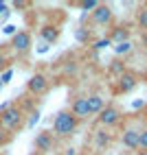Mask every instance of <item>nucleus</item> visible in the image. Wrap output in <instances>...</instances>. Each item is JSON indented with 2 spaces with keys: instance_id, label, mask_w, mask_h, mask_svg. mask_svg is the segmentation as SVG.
<instances>
[{
  "instance_id": "obj_30",
  "label": "nucleus",
  "mask_w": 147,
  "mask_h": 155,
  "mask_svg": "<svg viewBox=\"0 0 147 155\" xmlns=\"http://www.w3.org/2000/svg\"><path fill=\"white\" fill-rule=\"evenodd\" d=\"M29 155H40V153H37V151H33V153H29Z\"/></svg>"
},
{
  "instance_id": "obj_4",
  "label": "nucleus",
  "mask_w": 147,
  "mask_h": 155,
  "mask_svg": "<svg viewBox=\"0 0 147 155\" xmlns=\"http://www.w3.org/2000/svg\"><path fill=\"white\" fill-rule=\"evenodd\" d=\"M11 46H13L16 53H29L31 46H33V35L29 31H18L11 37Z\"/></svg>"
},
{
  "instance_id": "obj_6",
  "label": "nucleus",
  "mask_w": 147,
  "mask_h": 155,
  "mask_svg": "<svg viewBox=\"0 0 147 155\" xmlns=\"http://www.w3.org/2000/svg\"><path fill=\"white\" fill-rule=\"evenodd\" d=\"M26 90H29L33 96H42V94L48 90V79L42 74V72H35V74L26 81Z\"/></svg>"
},
{
  "instance_id": "obj_24",
  "label": "nucleus",
  "mask_w": 147,
  "mask_h": 155,
  "mask_svg": "<svg viewBox=\"0 0 147 155\" xmlns=\"http://www.w3.org/2000/svg\"><path fill=\"white\" fill-rule=\"evenodd\" d=\"M40 120V111H31V118H29V127H35V122Z\"/></svg>"
},
{
  "instance_id": "obj_13",
  "label": "nucleus",
  "mask_w": 147,
  "mask_h": 155,
  "mask_svg": "<svg viewBox=\"0 0 147 155\" xmlns=\"http://www.w3.org/2000/svg\"><path fill=\"white\" fill-rule=\"evenodd\" d=\"M128 39H130V28H125V26H117L110 35L112 44H121V42H128Z\"/></svg>"
},
{
  "instance_id": "obj_22",
  "label": "nucleus",
  "mask_w": 147,
  "mask_h": 155,
  "mask_svg": "<svg viewBox=\"0 0 147 155\" xmlns=\"http://www.w3.org/2000/svg\"><path fill=\"white\" fill-rule=\"evenodd\" d=\"M7 66H9V57L5 55V50H0V72L7 70Z\"/></svg>"
},
{
  "instance_id": "obj_29",
  "label": "nucleus",
  "mask_w": 147,
  "mask_h": 155,
  "mask_svg": "<svg viewBox=\"0 0 147 155\" xmlns=\"http://www.w3.org/2000/svg\"><path fill=\"white\" fill-rule=\"evenodd\" d=\"M66 155H75V149H68V153Z\"/></svg>"
},
{
  "instance_id": "obj_19",
  "label": "nucleus",
  "mask_w": 147,
  "mask_h": 155,
  "mask_svg": "<svg viewBox=\"0 0 147 155\" xmlns=\"http://www.w3.org/2000/svg\"><path fill=\"white\" fill-rule=\"evenodd\" d=\"M108 46H112L110 37H101V39H97V42L92 44V48H94V50H103V48H108Z\"/></svg>"
},
{
  "instance_id": "obj_5",
  "label": "nucleus",
  "mask_w": 147,
  "mask_h": 155,
  "mask_svg": "<svg viewBox=\"0 0 147 155\" xmlns=\"http://www.w3.org/2000/svg\"><path fill=\"white\" fill-rule=\"evenodd\" d=\"M138 85V74L132 70H125L123 74L119 77V85H117V92L119 94H130V92Z\"/></svg>"
},
{
  "instance_id": "obj_10",
  "label": "nucleus",
  "mask_w": 147,
  "mask_h": 155,
  "mask_svg": "<svg viewBox=\"0 0 147 155\" xmlns=\"http://www.w3.org/2000/svg\"><path fill=\"white\" fill-rule=\"evenodd\" d=\"M121 144L125 149H132L136 151L138 149V129H134V127H128L123 133H121Z\"/></svg>"
},
{
  "instance_id": "obj_7",
  "label": "nucleus",
  "mask_w": 147,
  "mask_h": 155,
  "mask_svg": "<svg viewBox=\"0 0 147 155\" xmlns=\"http://www.w3.org/2000/svg\"><path fill=\"white\" fill-rule=\"evenodd\" d=\"M53 147H55V136L51 131H42L35 136V151L40 155H44L46 151H53Z\"/></svg>"
},
{
  "instance_id": "obj_20",
  "label": "nucleus",
  "mask_w": 147,
  "mask_h": 155,
  "mask_svg": "<svg viewBox=\"0 0 147 155\" xmlns=\"http://www.w3.org/2000/svg\"><path fill=\"white\" fill-rule=\"evenodd\" d=\"M11 136H13V133H9L7 129H2V127H0V147H5V144H9Z\"/></svg>"
},
{
  "instance_id": "obj_28",
  "label": "nucleus",
  "mask_w": 147,
  "mask_h": 155,
  "mask_svg": "<svg viewBox=\"0 0 147 155\" xmlns=\"http://www.w3.org/2000/svg\"><path fill=\"white\" fill-rule=\"evenodd\" d=\"M143 116H145V120H147V103H145V107H143Z\"/></svg>"
},
{
  "instance_id": "obj_18",
  "label": "nucleus",
  "mask_w": 147,
  "mask_h": 155,
  "mask_svg": "<svg viewBox=\"0 0 147 155\" xmlns=\"http://www.w3.org/2000/svg\"><path fill=\"white\" fill-rule=\"evenodd\" d=\"M138 149H143L147 153V127L138 129Z\"/></svg>"
},
{
  "instance_id": "obj_12",
  "label": "nucleus",
  "mask_w": 147,
  "mask_h": 155,
  "mask_svg": "<svg viewBox=\"0 0 147 155\" xmlns=\"http://www.w3.org/2000/svg\"><path fill=\"white\" fill-rule=\"evenodd\" d=\"M86 98H88L90 116H92V114H99L103 107H106V101H103V96H99V94H90V96H86Z\"/></svg>"
},
{
  "instance_id": "obj_32",
  "label": "nucleus",
  "mask_w": 147,
  "mask_h": 155,
  "mask_svg": "<svg viewBox=\"0 0 147 155\" xmlns=\"http://www.w3.org/2000/svg\"><path fill=\"white\" fill-rule=\"evenodd\" d=\"M0 87H2V81H0Z\"/></svg>"
},
{
  "instance_id": "obj_26",
  "label": "nucleus",
  "mask_w": 147,
  "mask_h": 155,
  "mask_svg": "<svg viewBox=\"0 0 147 155\" xmlns=\"http://www.w3.org/2000/svg\"><path fill=\"white\" fill-rule=\"evenodd\" d=\"M13 7L16 9H24V7H29V2H22V0H20V2H13Z\"/></svg>"
},
{
  "instance_id": "obj_14",
  "label": "nucleus",
  "mask_w": 147,
  "mask_h": 155,
  "mask_svg": "<svg viewBox=\"0 0 147 155\" xmlns=\"http://www.w3.org/2000/svg\"><path fill=\"white\" fill-rule=\"evenodd\" d=\"M94 138H97V144H99V147H108V144L112 142V136H110L106 129L97 131V133H94Z\"/></svg>"
},
{
  "instance_id": "obj_8",
  "label": "nucleus",
  "mask_w": 147,
  "mask_h": 155,
  "mask_svg": "<svg viewBox=\"0 0 147 155\" xmlns=\"http://www.w3.org/2000/svg\"><path fill=\"white\" fill-rule=\"evenodd\" d=\"M92 22L97 24V26H108L112 22V7L99 2V7L92 11Z\"/></svg>"
},
{
  "instance_id": "obj_21",
  "label": "nucleus",
  "mask_w": 147,
  "mask_h": 155,
  "mask_svg": "<svg viewBox=\"0 0 147 155\" xmlns=\"http://www.w3.org/2000/svg\"><path fill=\"white\" fill-rule=\"evenodd\" d=\"M77 39L79 42H88L90 39V31L88 28H77Z\"/></svg>"
},
{
  "instance_id": "obj_23",
  "label": "nucleus",
  "mask_w": 147,
  "mask_h": 155,
  "mask_svg": "<svg viewBox=\"0 0 147 155\" xmlns=\"http://www.w3.org/2000/svg\"><path fill=\"white\" fill-rule=\"evenodd\" d=\"M11 77H13V70H9V68H7V70L2 72V77H0V81H2V85H5V83H9V81H11Z\"/></svg>"
},
{
  "instance_id": "obj_2",
  "label": "nucleus",
  "mask_w": 147,
  "mask_h": 155,
  "mask_svg": "<svg viewBox=\"0 0 147 155\" xmlns=\"http://www.w3.org/2000/svg\"><path fill=\"white\" fill-rule=\"evenodd\" d=\"M22 125H24V111L20 109L18 105H9L7 109L0 111V127L7 129L9 133L18 131Z\"/></svg>"
},
{
  "instance_id": "obj_25",
  "label": "nucleus",
  "mask_w": 147,
  "mask_h": 155,
  "mask_svg": "<svg viewBox=\"0 0 147 155\" xmlns=\"http://www.w3.org/2000/svg\"><path fill=\"white\" fill-rule=\"evenodd\" d=\"M2 31H5V33H7V35H16V33H18V28H16L13 24H7V26H5Z\"/></svg>"
},
{
  "instance_id": "obj_17",
  "label": "nucleus",
  "mask_w": 147,
  "mask_h": 155,
  "mask_svg": "<svg viewBox=\"0 0 147 155\" xmlns=\"http://www.w3.org/2000/svg\"><path fill=\"white\" fill-rule=\"evenodd\" d=\"M130 50H132V42H130V39H128V42H121V44L114 46V53H117V55H128Z\"/></svg>"
},
{
  "instance_id": "obj_15",
  "label": "nucleus",
  "mask_w": 147,
  "mask_h": 155,
  "mask_svg": "<svg viewBox=\"0 0 147 155\" xmlns=\"http://www.w3.org/2000/svg\"><path fill=\"white\" fill-rule=\"evenodd\" d=\"M136 22L141 24V28L147 31V7H141L138 11H136Z\"/></svg>"
},
{
  "instance_id": "obj_9",
  "label": "nucleus",
  "mask_w": 147,
  "mask_h": 155,
  "mask_svg": "<svg viewBox=\"0 0 147 155\" xmlns=\"http://www.w3.org/2000/svg\"><path fill=\"white\" fill-rule=\"evenodd\" d=\"M70 114H72L77 120H86V118L90 116L88 98H86V96H77L75 101H72V105H70Z\"/></svg>"
},
{
  "instance_id": "obj_1",
  "label": "nucleus",
  "mask_w": 147,
  "mask_h": 155,
  "mask_svg": "<svg viewBox=\"0 0 147 155\" xmlns=\"http://www.w3.org/2000/svg\"><path fill=\"white\" fill-rule=\"evenodd\" d=\"M79 120L70 114V109H61L57 111V116L53 120V136L55 138H70L77 131Z\"/></svg>"
},
{
  "instance_id": "obj_31",
  "label": "nucleus",
  "mask_w": 147,
  "mask_h": 155,
  "mask_svg": "<svg viewBox=\"0 0 147 155\" xmlns=\"http://www.w3.org/2000/svg\"><path fill=\"white\" fill-rule=\"evenodd\" d=\"M138 155H147V153H145V151H141V153H138Z\"/></svg>"
},
{
  "instance_id": "obj_11",
  "label": "nucleus",
  "mask_w": 147,
  "mask_h": 155,
  "mask_svg": "<svg viewBox=\"0 0 147 155\" xmlns=\"http://www.w3.org/2000/svg\"><path fill=\"white\" fill-rule=\"evenodd\" d=\"M40 37L44 39V44H55L59 39V28L53 26V24H44L40 28Z\"/></svg>"
},
{
  "instance_id": "obj_27",
  "label": "nucleus",
  "mask_w": 147,
  "mask_h": 155,
  "mask_svg": "<svg viewBox=\"0 0 147 155\" xmlns=\"http://www.w3.org/2000/svg\"><path fill=\"white\" fill-rule=\"evenodd\" d=\"M9 11H7V5L5 2H0V15H7Z\"/></svg>"
},
{
  "instance_id": "obj_16",
  "label": "nucleus",
  "mask_w": 147,
  "mask_h": 155,
  "mask_svg": "<svg viewBox=\"0 0 147 155\" xmlns=\"http://www.w3.org/2000/svg\"><path fill=\"white\" fill-rule=\"evenodd\" d=\"M79 9H83V11H94V9L99 7L97 0H81V2H75Z\"/></svg>"
},
{
  "instance_id": "obj_3",
  "label": "nucleus",
  "mask_w": 147,
  "mask_h": 155,
  "mask_svg": "<svg viewBox=\"0 0 147 155\" xmlns=\"http://www.w3.org/2000/svg\"><path fill=\"white\" fill-rule=\"evenodd\" d=\"M97 120H99V125L101 127H114V125H119L121 122V109L117 105H106L99 114H97Z\"/></svg>"
}]
</instances>
